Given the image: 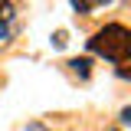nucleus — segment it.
I'll return each mask as SVG.
<instances>
[{"mask_svg": "<svg viewBox=\"0 0 131 131\" xmlns=\"http://www.w3.org/2000/svg\"><path fill=\"white\" fill-rule=\"evenodd\" d=\"M89 52H95V56H102L115 66H125L131 56V33L121 23H108L105 30H98L89 39Z\"/></svg>", "mask_w": 131, "mask_h": 131, "instance_id": "1", "label": "nucleus"}, {"mask_svg": "<svg viewBox=\"0 0 131 131\" xmlns=\"http://www.w3.org/2000/svg\"><path fill=\"white\" fill-rule=\"evenodd\" d=\"M13 10H16L13 3L0 0V43H7V39L16 33V13Z\"/></svg>", "mask_w": 131, "mask_h": 131, "instance_id": "2", "label": "nucleus"}, {"mask_svg": "<svg viewBox=\"0 0 131 131\" xmlns=\"http://www.w3.org/2000/svg\"><path fill=\"white\" fill-rule=\"evenodd\" d=\"M69 69H72L79 79H89V75H92V59H85V56H82V59H69Z\"/></svg>", "mask_w": 131, "mask_h": 131, "instance_id": "3", "label": "nucleus"}, {"mask_svg": "<svg viewBox=\"0 0 131 131\" xmlns=\"http://www.w3.org/2000/svg\"><path fill=\"white\" fill-rule=\"evenodd\" d=\"M66 43H69V33H66V30L52 33V46H56V49H66Z\"/></svg>", "mask_w": 131, "mask_h": 131, "instance_id": "4", "label": "nucleus"}, {"mask_svg": "<svg viewBox=\"0 0 131 131\" xmlns=\"http://www.w3.org/2000/svg\"><path fill=\"white\" fill-rule=\"evenodd\" d=\"M95 7H98V3H89V0H82V3L75 0V3H72V10H75V13H89V10H95Z\"/></svg>", "mask_w": 131, "mask_h": 131, "instance_id": "5", "label": "nucleus"}, {"mask_svg": "<svg viewBox=\"0 0 131 131\" xmlns=\"http://www.w3.org/2000/svg\"><path fill=\"white\" fill-rule=\"evenodd\" d=\"M26 131H46V128H43V125H30Z\"/></svg>", "mask_w": 131, "mask_h": 131, "instance_id": "6", "label": "nucleus"}]
</instances>
